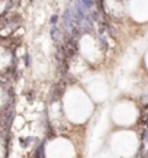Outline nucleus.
<instances>
[{
  "mask_svg": "<svg viewBox=\"0 0 148 158\" xmlns=\"http://www.w3.org/2000/svg\"><path fill=\"white\" fill-rule=\"evenodd\" d=\"M51 22L55 23V22H57V16H52V18H51Z\"/></svg>",
  "mask_w": 148,
  "mask_h": 158,
  "instance_id": "obj_3",
  "label": "nucleus"
},
{
  "mask_svg": "<svg viewBox=\"0 0 148 158\" xmlns=\"http://www.w3.org/2000/svg\"><path fill=\"white\" fill-rule=\"evenodd\" d=\"M83 1V6L89 10V9H92L93 6H94V0H81Z\"/></svg>",
  "mask_w": 148,
  "mask_h": 158,
  "instance_id": "obj_1",
  "label": "nucleus"
},
{
  "mask_svg": "<svg viewBox=\"0 0 148 158\" xmlns=\"http://www.w3.org/2000/svg\"><path fill=\"white\" fill-rule=\"evenodd\" d=\"M141 119H142V122H148V107H147V109H144Z\"/></svg>",
  "mask_w": 148,
  "mask_h": 158,
  "instance_id": "obj_2",
  "label": "nucleus"
}]
</instances>
